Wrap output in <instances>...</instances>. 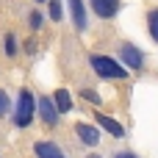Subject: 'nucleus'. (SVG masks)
<instances>
[{
    "label": "nucleus",
    "instance_id": "obj_6",
    "mask_svg": "<svg viewBox=\"0 0 158 158\" xmlns=\"http://www.w3.org/2000/svg\"><path fill=\"white\" fill-rule=\"evenodd\" d=\"M75 136L83 142V144H89V147H94V144H100V131L94 128V125H86V122H78L75 125Z\"/></svg>",
    "mask_w": 158,
    "mask_h": 158
},
{
    "label": "nucleus",
    "instance_id": "obj_19",
    "mask_svg": "<svg viewBox=\"0 0 158 158\" xmlns=\"http://www.w3.org/2000/svg\"><path fill=\"white\" fill-rule=\"evenodd\" d=\"M36 3H44V0H36Z\"/></svg>",
    "mask_w": 158,
    "mask_h": 158
},
{
    "label": "nucleus",
    "instance_id": "obj_9",
    "mask_svg": "<svg viewBox=\"0 0 158 158\" xmlns=\"http://www.w3.org/2000/svg\"><path fill=\"white\" fill-rule=\"evenodd\" d=\"M94 119H97V125H100L103 131H108L111 136H117V139H122V136H125V128H122L117 119H111V117H106V114H97Z\"/></svg>",
    "mask_w": 158,
    "mask_h": 158
},
{
    "label": "nucleus",
    "instance_id": "obj_7",
    "mask_svg": "<svg viewBox=\"0 0 158 158\" xmlns=\"http://www.w3.org/2000/svg\"><path fill=\"white\" fill-rule=\"evenodd\" d=\"M33 153H36V158H69L61 153V147L56 142H44V139L33 144Z\"/></svg>",
    "mask_w": 158,
    "mask_h": 158
},
{
    "label": "nucleus",
    "instance_id": "obj_10",
    "mask_svg": "<svg viewBox=\"0 0 158 158\" xmlns=\"http://www.w3.org/2000/svg\"><path fill=\"white\" fill-rule=\"evenodd\" d=\"M53 103H56L58 114H67V111H72V94H69L67 89H58V92L53 94Z\"/></svg>",
    "mask_w": 158,
    "mask_h": 158
},
{
    "label": "nucleus",
    "instance_id": "obj_3",
    "mask_svg": "<svg viewBox=\"0 0 158 158\" xmlns=\"http://www.w3.org/2000/svg\"><path fill=\"white\" fill-rule=\"evenodd\" d=\"M36 108H39V117H42V122L44 125H58V108H56V103H53V97H47V94H42L39 100H36Z\"/></svg>",
    "mask_w": 158,
    "mask_h": 158
},
{
    "label": "nucleus",
    "instance_id": "obj_14",
    "mask_svg": "<svg viewBox=\"0 0 158 158\" xmlns=\"http://www.w3.org/2000/svg\"><path fill=\"white\" fill-rule=\"evenodd\" d=\"M81 94H83V97H86V103H92V106H100V100H103V97H100L97 92H92V89H83Z\"/></svg>",
    "mask_w": 158,
    "mask_h": 158
},
{
    "label": "nucleus",
    "instance_id": "obj_2",
    "mask_svg": "<svg viewBox=\"0 0 158 158\" xmlns=\"http://www.w3.org/2000/svg\"><path fill=\"white\" fill-rule=\"evenodd\" d=\"M33 114H36V97L31 89H19L17 94V111H14V122L17 128H28L33 122Z\"/></svg>",
    "mask_w": 158,
    "mask_h": 158
},
{
    "label": "nucleus",
    "instance_id": "obj_16",
    "mask_svg": "<svg viewBox=\"0 0 158 158\" xmlns=\"http://www.w3.org/2000/svg\"><path fill=\"white\" fill-rule=\"evenodd\" d=\"M28 22H31V31H39V28H42V14L33 11V14L28 17Z\"/></svg>",
    "mask_w": 158,
    "mask_h": 158
},
{
    "label": "nucleus",
    "instance_id": "obj_5",
    "mask_svg": "<svg viewBox=\"0 0 158 158\" xmlns=\"http://www.w3.org/2000/svg\"><path fill=\"white\" fill-rule=\"evenodd\" d=\"M89 6L100 19H111L119 11V0H89Z\"/></svg>",
    "mask_w": 158,
    "mask_h": 158
},
{
    "label": "nucleus",
    "instance_id": "obj_17",
    "mask_svg": "<svg viewBox=\"0 0 158 158\" xmlns=\"http://www.w3.org/2000/svg\"><path fill=\"white\" fill-rule=\"evenodd\" d=\"M117 158H139V156H133V153H117Z\"/></svg>",
    "mask_w": 158,
    "mask_h": 158
},
{
    "label": "nucleus",
    "instance_id": "obj_13",
    "mask_svg": "<svg viewBox=\"0 0 158 158\" xmlns=\"http://www.w3.org/2000/svg\"><path fill=\"white\" fill-rule=\"evenodd\" d=\"M6 56H17V36L14 33H6Z\"/></svg>",
    "mask_w": 158,
    "mask_h": 158
},
{
    "label": "nucleus",
    "instance_id": "obj_1",
    "mask_svg": "<svg viewBox=\"0 0 158 158\" xmlns=\"http://www.w3.org/2000/svg\"><path fill=\"white\" fill-rule=\"evenodd\" d=\"M92 69L103 81H125L128 78V69L122 64H117L111 56H92Z\"/></svg>",
    "mask_w": 158,
    "mask_h": 158
},
{
    "label": "nucleus",
    "instance_id": "obj_12",
    "mask_svg": "<svg viewBox=\"0 0 158 158\" xmlns=\"http://www.w3.org/2000/svg\"><path fill=\"white\" fill-rule=\"evenodd\" d=\"M47 14L53 22H61L64 19V8H61V0H47Z\"/></svg>",
    "mask_w": 158,
    "mask_h": 158
},
{
    "label": "nucleus",
    "instance_id": "obj_18",
    "mask_svg": "<svg viewBox=\"0 0 158 158\" xmlns=\"http://www.w3.org/2000/svg\"><path fill=\"white\" fill-rule=\"evenodd\" d=\"M89 158H100V156H89Z\"/></svg>",
    "mask_w": 158,
    "mask_h": 158
},
{
    "label": "nucleus",
    "instance_id": "obj_4",
    "mask_svg": "<svg viewBox=\"0 0 158 158\" xmlns=\"http://www.w3.org/2000/svg\"><path fill=\"white\" fill-rule=\"evenodd\" d=\"M119 56H122V61L131 67V69H144V53L136 47V44H131V42H125L122 47H119Z\"/></svg>",
    "mask_w": 158,
    "mask_h": 158
},
{
    "label": "nucleus",
    "instance_id": "obj_15",
    "mask_svg": "<svg viewBox=\"0 0 158 158\" xmlns=\"http://www.w3.org/2000/svg\"><path fill=\"white\" fill-rule=\"evenodd\" d=\"M8 108H11V100H8L6 89H0V117H3V114H8Z\"/></svg>",
    "mask_w": 158,
    "mask_h": 158
},
{
    "label": "nucleus",
    "instance_id": "obj_11",
    "mask_svg": "<svg viewBox=\"0 0 158 158\" xmlns=\"http://www.w3.org/2000/svg\"><path fill=\"white\" fill-rule=\"evenodd\" d=\"M147 31H150V36H153V42L158 44V6H156V8H150V11H147Z\"/></svg>",
    "mask_w": 158,
    "mask_h": 158
},
{
    "label": "nucleus",
    "instance_id": "obj_8",
    "mask_svg": "<svg viewBox=\"0 0 158 158\" xmlns=\"http://www.w3.org/2000/svg\"><path fill=\"white\" fill-rule=\"evenodd\" d=\"M67 3H69V14H72L75 31H86V6H83V0H67Z\"/></svg>",
    "mask_w": 158,
    "mask_h": 158
}]
</instances>
